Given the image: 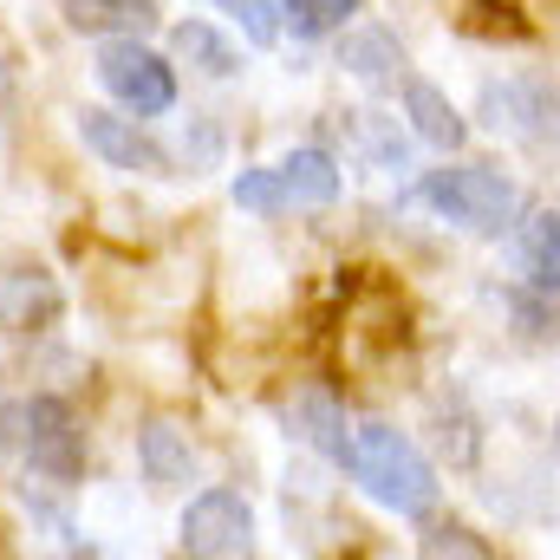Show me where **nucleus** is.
Masks as SVG:
<instances>
[{
    "instance_id": "obj_5",
    "label": "nucleus",
    "mask_w": 560,
    "mask_h": 560,
    "mask_svg": "<svg viewBox=\"0 0 560 560\" xmlns=\"http://www.w3.org/2000/svg\"><path fill=\"white\" fill-rule=\"evenodd\" d=\"M482 125L522 143H560V79H495V85H482Z\"/></svg>"
},
{
    "instance_id": "obj_21",
    "label": "nucleus",
    "mask_w": 560,
    "mask_h": 560,
    "mask_svg": "<svg viewBox=\"0 0 560 560\" xmlns=\"http://www.w3.org/2000/svg\"><path fill=\"white\" fill-rule=\"evenodd\" d=\"M555 436H560V423H555Z\"/></svg>"
},
{
    "instance_id": "obj_7",
    "label": "nucleus",
    "mask_w": 560,
    "mask_h": 560,
    "mask_svg": "<svg viewBox=\"0 0 560 560\" xmlns=\"http://www.w3.org/2000/svg\"><path fill=\"white\" fill-rule=\"evenodd\" d=\"M79 138L98 163L131 170V176H170V150L143 131V118H118V112H79Z\"/></svg>"
},
{
    "instance_id": "obj_6",
    "label": "nucleus",
    "mask_w": 560,
    "mask_h": 560,
    "mask_svg": "<svg viewBox=\"0 0 560 560\" xmlns=\"http://www.w3.org/2000/svg\"><path fill=\"white\" fill-rule=\"evenodd\" d=\"M183 555L196 560H242L255 555V509L235 489H202L183 509Z\"/></svg>"
},
{
    "instance_id": "obj_19",
    "label": "nucleus",
    "mask_w": 560,
    "mask_h": 560,
    "mask_svg": "<svg viewBox=\"0 0 560 560\" xmlns=\"http://www.w3.org/2000/svg\"><path fill=\"white\" fill-rule=\"evenodd\" d=\"M235 202H242V209H255V215H275V209H287L280 170H242V176H235Z\"/></svg>"
},
{
    "instance_id": "obj_14",
    "label": "nucleus",
    "mask_w": 560,
    "mask_h": 560,
    "mask_svg": "<svg viewBox=\"0 0 560 560\" xmlns=\"http://www.w3.org/2000/svg\"><path fill=\"white\" fill-rule=\"evenodd\" d=\"M275 170H280L287 202H306V209L339 202V163H332L326 150H293V156H280Z\"/></svg>"
},
{
    "instance_id": "obj_9",
    "label": "nucleus",
    "mask_w": 560,
    "mask_h": 560,
    "mask_svg": "<svg viewBox=\"0 0 560 560\" xmlns=\"http://www.w3.org/2000/svg\"><path fill=\"white\" fill-rule=\"evenodd\" d=\"M138 469L150 489H189L196 482V450L170 418H150L138 430Z\"/></svg>"
},
{
    "instance_id": "obj_2",
    "label": "nucleus",
    "mask_w": 560,
    "mask_h": 560,
    "mask_svg": "<svg viewBox=\"0 0 560 560\" xmlns=\"http://www.w3.org/2000/svg\"><path fill=\"white\" fill-rule=\"evenodd\" d=\"M418 196L456 229L469 235H502L515 222V183L489 163H443L418 183Z\"/></svg>"
},
{
    "instance_id": "obj_8",
    "label": "nucleus",
    "mask_w": 560,
    "mask_h": 560,
    "mask_svg": "<svg viewBox=\"0 0 560 560\" xmlns=\"http://www.w3.org/2000/svg\"><path fill=\"white\" fill-rule=\"evenodd\" d=\"M66 313V293L46 268H7L0 275V326L7 332H46Z\"/></svg>"
},
{
    "instance_id": "obj_3",
    "label": "nucleus",
    "mask_w": 560,
    "mask_h": 560,
    "mask_svg": "<svg viewBox=\"0 0 560 560\" xmlns=\"http://www.w3.org/2000/svg\"><path fill=\"white\" fill-rule=\"evenodd\" d=\"M7 418L20 423V430H0V443H20V456L39 476H52V482H79L85 476V423H79V411L66 398L39 392V398L13 405Z\"/></svg>"
},
{
    "instance_id": "obj_13",
    "label": "nucleus",
    "mask_w": 560,
    "mask_h": 560,
    "mask_svg": "<svg viewBox=\"0 0 560 560\" xmlns=\"http://www.w3.org/2000/svg\"><path fill=\"white\" fill-rule=\"evenodd\" d=\"M170 52H176L183 66L209 72V79H235V72H242V52H235V39H222L209 20H183V26H170Z\"/></svg>"
},
{
    "instance_id": "obj_20",
    "label": "nucleus",
    "mask_w": 560,
    "mask_h": 560,
    "mask_svg": "<svg viewBox=\"0 0 560 560\" xmlns=\"http://www.w3.org/2000/svg\"><path fill=\"white\" fill-rule=\"evenodd\" d=\"M418 548H423V555H430V560H436V555L489 560V541H476V535H469V528H430V535H423Z\"/></svg>"
},
{
    "instance_id": "obj_16",
    "label": "nucleus",
    "mask_w": 560,
    "mask_h": 560,
    "mask_svg": "<svg viewBox=\"0 0 560 560\" xmlns=\"http://www.w3.org/2000/svg\"><path fill=\"white\" fill-rule=\"evenodd\" d=\"M150 20H156L150 0H66V26H72V33H98V39L143 33Z\"/></svg>"
},
{
    "instance_id": "obj_4",
    "label": "nucleus",
    "mask_w": 560,
    "mask_h": 560,
    "mask_svg": "<svg viewBox=\"0 0 560 560\" xmlns=\"http://www.w3.org/2000/svg\"><path fill=\"white\" fill-rule=\"evenodd\" d=\"M98 85L131 112V118H163L176 105V66L150 52L138 33H118L98 46Z\"/></svg>"
},
{
    "instance_id": "obj_15",
    "label": "nucleus",
    "mask_w": 560,
    "mask_h": 560,
    "mask_svg": "<svg viewBox=\"0 0 560 560\" xmlns=\"http://www.w3.org/2000/svg\"><path fill=\"white\" fill-rule=\"evenodd\" d=\"M515 261H522V275L535 280L541 293H555L560 287V209H541V215L522 222V235H515Z\"/></svg>"
},
{
    "instance_id": "obj_1",
    "label": "nucleus",
    "mask_w": 560,
    "mask_h": 560,
    "mask_svg": "<svg viewBox=\"0 0 560 560\" xmlns=\"http://www.w3.org/2000/svg\"><path fill=\"white\" fill-rule=\"evenodd\" d=\"M346 469H352V482L378 509H392L405 522H423L436 509V495H443L430 456H423L405 430H392V423H359L352 430V450H346Z\"/></svg>"
},
{
    "instance_id": "obj_11",
    "label": "nucleus",
    "mask_w": 560,
    "mask_h": 560,
    "mask_svg": "<svg viewBox=\"0 0 560 560\" xmlns=\"http://www.w3.org/2000/svg\"><path fill=\"white\" fill-rule=\"evenodd\" d=\"M287 423H293L300 443H313L319 456L346 463V450H352V423H346V411H339V398H326V392H300V398L287 405Z\"/></svg>"
},
{
    "instance_id": "obj_10",
    "label": "nucleus",
    "mask_w": 560,
    "mask_h": 560,
    "mask_svg": "<svg viewBox=\"0 0 560 560\" xmlns=\"http://www.w3.org/2000/svg\"><path fill=\"white\" fill-rule=\"evenodd\" d=\"M405 118H411V131H418L430 150H463L469 138V125H463V112L443 98V85H430V79H405Z\"/></svg>"
},
{
    "instance_id": "obj_12",
    "label": "nucleus",
    "mask_w": 560,
    "mask_h": 560,
    "mask_svg": "<svg viewBox=\"0 0 560 560\" xmlns=\"http://www.w3.org/2000/svg\"><path fill=\"white\" fill-rule=\"evenodd\" d=\"M339 66L352 79H365V85H398L405 79V46L385 26H359V33L339 39Z\"/></svg>"
},
{
    "instance_id": "obj_18",
    "label": "nucleus",
    "mask_w": 560,
    "mask_h": 560,
    "mask_svg": "<svg viewBox=\"0 0 560 560\" xmlns=\"http://www.w3.org/2000/svg\"><path fill=\"white\" fill-rule=\"evenodd\" d=\"M215 7H222V13L255 39V46H275L280 26H287V20H280V0H215Z\"/></svg>"
},
{
    "instance_id": "obj_17",
    "label": "nucleus",
    "mask_w": 560,
    "mask_h": 560,
    "mask_svg": "<svg viewBox=\"0 0 560 560\" xmlns=\"http://www.w3.org/2000/svg\"><path fill=\"white\" fill-rule=\"evenodd\" d=\"M359 13V0H280V20L293 26V39H319L332 26H346Z\"/></svg>"
}]
</instances>
